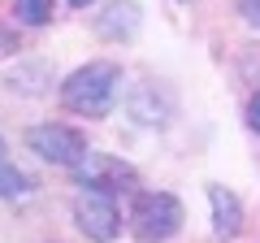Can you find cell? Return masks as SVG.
<instances>
[{"instance_id": "obj_11", "label": "cell", "mask_w": 260, "mask_h": 243, "mask_svg": "<svg viewBox=\"0 0 260 243\" xmlns=\"http://www.w3.org/2000/svg\"><path fill=\"white\" fill-rule=\"evenodd\" d=\"M239 13L251 22V26H260V0H239Z\"/></svg>"}, {"instance_id": "obj_13", "label": "cell", "mask_w": 260, "mask_h": 243, "mask_svg": "<svg viewBox=\"0 0 260 243\" xmlns=\"http://www.w3.org/2000/svg\"><path fill=\"white\" fill-rule=\"evenodd\" d=\"M70 5H74V9H87V5H95V0H70Z\"/></svg>"}, {"instance_id": "obj_12", "label": "cell", "mask_w": 260, "mask_h": 243, "mask_svg": "<svg viewBox=\"0 0 260 243\" xmlns=\"http://www.w3.org/2000/svg\"><path fill=\"white\" fill-rule=\"evenodd\" d=\"M247 126H251V131L260 135V92L251 96V104H247Z\"/></svg>"}, {"instance_id": "obj_8", "label": "cell", "mask_w": 260, "mask_h": 243, "mask_svg": "<svg viewBox=\"0 0 260 243\" xmlns=\"http://www.w3.org/2000/svg\"><path fill=\"white\" fill-rule=\"evenodd\" d=\"M208 204H213V234L217 239H234L243 230V204L230 187L208 183Z\"/></svg>"}, {"instance_id": "obj_5", "label": "cell", "mask_w": 260, "mask_h": 243, "mask_svg": "<svg viewBox=\"0 0 260 243\" xmlns=\"http://www.w3.org/2000/svg\"><path fill=\"white\" fill-rule=\"evenodd\" d=\"M74 222H78V230H83L87 239H95V243H113L121 234V213H117V204H113L109 196H83L74 204Z\"/></svg>"}, {"instance_id": "obj_4", "label": "cell", "mask_w": 260, "mask_h": 243, "mask_svg": "<svg viewBox=\"0 0 260 243\" xmlns=\"http://www.w3.org/2000/svg\"><path fill=\"white\" fill-rule=\"evenodd\" d=\"M26 148L35 152L39 161L48 165H61V169H74L78 161L87 157V135L74 131V126H61V122H44V126H30L26 131Z\"/></svg>"}, {"instance_id": "obj_10", "label": "cell", "mask_w": 260, "mask_h": 243, "mask_svg": "<svg viewBox=\"0 0 260 243\" xmlns=\"http://www.w3.org/2000/svg\"><path fill=\"white\" fill-rule=\"evenodd\" d=\"M13 13L22 26H48L56 18V0H13Z\"/></svg>"}, {"instance_id": "obj_7", "label": "cell", "mask_w": 260, "mask_h": 243, "mask_svg": "<svg viewBox=\"0 0 260 243\" xmlns=\"http://www.w3.org/2000/svg\"><path fill=\"white\" fill-rule=\"evenodd\" d=\"M126 109L135 122H143V126H165L169 122V96L160 92L156 83H135L126 96Z\"/></svg>"}, {"instance_id": "obj_2", "label": "cell", "mask_w": 260, "mask_h": 243, "mask_svg": "<svg viewBox=\"0 0 260 243\" xmlns=\"http://www.w3.org/2000/svg\"><path fill=\"white\" fill-rule=\"evenodd\" d=\"M130 230L139 243H165L182 230V204L169 191H135L130 200Z\"/></svg>"}, {"instance_id": "obj_6", "label": "cell", "mask_w": 260, "mask_h": 243, "mask_svg": "<svg viewBox=\"0 0 260 243\" xmlns=\"http://www.w3.org/2000/svg\"><path fill=\"white\" fill-rule=\"evenodd\" d=\"M139 0H109L104 5V13L95 18V31H100V39H109V44H121V39H130L135 31H139Z\"/></svg>"}, {"instance_id": "obj_1", "label": "cell", "mask_w": 260, "mask_h": 243, "mask_svg": "<svg viewBox=\"0 0 260 243\" xmlns=\"http://www.w3.org/2000/svg\"><path fill=\"white\" fill-rule=\"evenodd\" d=\"M121 96V66L117 61H87L61 83V104L78 117H109Z\"/></svg>"}, {"instance_id": "obj_3", "label": "cell", "mask_w": 260, "mask_h": 243, "mask_svg": "<svg viewBox=\"0 0 260 243\" xmlns=\"http://www.w3.org/2000/svg\"><path fill=\"white\" fill-rule=\"evenodd\" d=\"M70 174H74L78 187H87V196H109V200H113L117 191H135V187H139L135 165L109 157V152H87Z\"/></svg>"}, {"instance_id": "obj_14", "label": "cell", "mask_w": 260, "mask_h": 243, "mask_svg": "<svg viewBox=\"0 0 260 243\" xmlns=\"http://www.w3.org/2000/svg\"><path fill=\"white\" fill-rule=\"evenodd\" d=\"M0 161H5V139H0Z\"/></svg>"}, {"instance_id": "obj_9", "label": "cell", "mask_w": 260, "mask_h": 243, "mask_svg": "<svg viewBox=\"0 0 260 243\" xmlns=\"http://www.w3.org/2000/svg\"><path fill=\"white\" fill-rule=\"evenodd\" d=\"M30 191H35V178H30L26 169L9 165V161H0V196L18 200V196H30Z\"/></svg>"}]
</instances>
